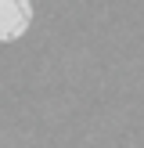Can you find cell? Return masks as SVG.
Instances as JSON below:
<instances>
[{
    "label": "cell",
    "instance_id": "6da1fadb",
    "mask_svg": "<svg viewBox=\"0 0 144 148\" xmlns=\"http://www.w3.org/2000/svg\"><path fill=\"white\" fill-rule=\"evenodd\" d=\"M33 25V4L29 0H0V43H14Z\"/></svg>",
    "mask_w": 144,
    "mask_h": 148
}]
</instances>
